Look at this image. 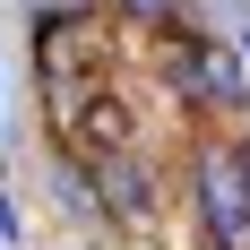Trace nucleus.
<instances>
[{
  "mask_svg": "<svg viewBox=\"0 0 250 250\" xmlns=\"http://www.w3.org/2000/svg\"><path fill=\"white\" fill-rule=\"evenodd\" d=\"M242 181H250V147H242Z\"/></svg>",
  "mask_w": 250,
  "mask_h": 250,
  "instance_id": "obj_7",
  "label": "nucleus"
},
{
  "mask_svg": "<svg viewBox=\"0 0 250 250\" xmlns=\"http://www.w3.org/2000/svg\"><path fill=\"white\" fill-rule=\"evenodd\" d=\"M155 69H164V86H173L181 104H207V112H225V104H242V61H233L225 43H207V35H190V26H173V35H155Z\"/></svg>",
  "mask_w": 250,
  "mask_h": 250,
  "instance_id": "obj_1",
  "label": "nucleus"
},
{
  "mask_svg": "<svg viewBox=\"0 0 250 250\" xmlns=\"http://www.w3.org/2000/svg\"><path fill=\"white\" fill-rule=\"evenodd\" d=\"M199 216L216 233V250H250V181L233 155H199Z\"/></svg>",
  "mask_w": 250,
  "mask_h": 250,
  "instance_id": "obj_3",
  "label": "nucleus"
},
{
  "mask_svg": "<svg viewBox=\"0 0 250 250\" xmlns=\"http://www.w3.org/2000/svg\"><path fill=\"white\" fill-rule=\"evenodd\" d=\"M95 199L112 207L121 225H147V216H155V173H147L129 147H104V155H95Z\"/></svg>",
  "mask_w": 250,
  "mask_h": 250,
  "instance_id": "obj_5",
  "label": "nucleus"
},
{
  "mask_svg": "<svg viewBox=\"0 0 250 250\" xmlns=\"http://www.w3.org/2000/svg\"><path fill=\"white\" fill-rule=\"evenodd\" d=\"M104 43H95V18H52L43 43H35V69H43V86H78V78H95Z\"/></svg>",
  "mask_w": 250,
  "mask_h": 250,
  "instance_id": "obj_4",
  "label": "nucleus"
},
{
  "mask_svg": "<svg viewBox=\"0 0 250 250\" xmlns=\"http://www.w3.org/2000/svg\"><path fill=\"white\" fill-rule=\"evenodd\" d=\"M43 95H52V129L69 138V155L95 164L104 147H129V104L104 95L95 78H78V86H43Z\"/></svg>",
  "mask_w": 250,
  "mask_h": 250,
  "instance_id": "obj_2",
  "label": "nucleus"
},
{
  "mask_svg": "<svg viewBox=\"0 0 250 250\" xmlns=\"http://www.w3.org/2000/svg\"><path fill=\"white\" fill-rule=\"evenodd\" d=\"M129 9H138V18H155V26H164V18H173V9H181V0H129Z\"/></svg>",
  "mask_w": 250,
  "mask_h": 250,
  "instance_id": "obj_6",
  "label": "nucleus"
}]
</instances>
